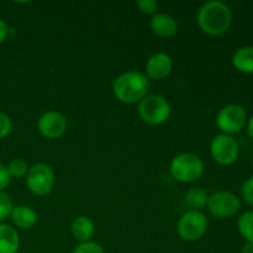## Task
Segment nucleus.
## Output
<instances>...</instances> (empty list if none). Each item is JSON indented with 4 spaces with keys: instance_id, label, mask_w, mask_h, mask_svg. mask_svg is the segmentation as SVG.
I'll return each mask as SVG.
<instances>
[{
    "instance_id": "1",
    "label": "nucleus",
    "mask_w": 253,
    "mask_h": 253,
    "mask_svg": "<svg viewBox=\"0 0 253 253\" xmlns=\"http://www.w3.org/2000/svg\"><path fill=\"white\" fill-rule=\"evenodd\" d=\"M197 21L198 26L204 34L210 36H220L231 26V10L222 1H208L200 6Z\"/></svg>"
},
{
    "instance_id": "2",
    "label": "nucleus",
    "mask_w": 253,
    "mask_h": 253,
    "mask_svg": "<svg viewBox=\"0 0 253 253\" xmlns=\"http://www.w3.org/2000/svg\"><path fill=\"white\" fill-rule=\"evenodd\" d=\"M148 88L150 79L138 71L125 72L113 82L114 95L124 104L140 103L147 95Z\"/></svg>"
},
{
    "instance_id": "3",
    "label": "nucleus",
    "mask_w": 253,
    "mask_h": 253,
    "mask_svg": "<svg viewBox=\"0 0 253 253\" xmlns=\"http://www.w3.org/2000/svg\"><path fill=\"white\" fill-rule=\"evenodd\" d=\"M204 173V162L199 156L190 152L175 156L170 162V174L180 183H194Z\"/></svg>"
},
{
    "instance_id": "4",
    "label": "nucleus",
    "mask_w": 253,
    "mask_h": 253,
    "mask_svg": "<svg viewBox=\"0 0 253 253\" xmlns=\"http://www.w3.org/2000/svg\"><path fill=\"white\" fill-rule=\"evenodd\" d=\"M138 115L150 125H162L169 119L170 105L167 99L158 94L146 95L138 103Z\"/></svg>"
},
{
    "instance_id": "5",
    "label": "nucleus",
    "mask_w": 253,
    "mask_h": 253,
    "mask_svg": "<svg viewBox=\"0 0 253 253\" xmlns=\"http://www.w3.org/2000/svg\"><path fill=\"white\" fill-rule=\"evenodd\" d=\"M246 109L239 104H229L220 109L216 115V126L221 133L225 135H235L246 127L247 124Z\"/></svg>"
},
{
    "instance_id": "6",
    "label": "nucleus",
    "mask_w": 253,
    "mask_h": 253,
    "mask_svg": "<svg viewBox=\"0 0 253 253\" xmlns=\"http://www.w3.org/2000/svg\"><path fill=\"white\" fill-rule=\"evenodd\" d=\"M209 221L199 210H189L180 216L177 224V232L184 241H198L207 232Z\"/></svg>"
},
{
    "instance_id": "7",
    "label": "nucleus",
    "mask_w": 253,
    "mask_h": 253,
    "mask_svg": "<svg viewBox=\"0 0 253 253\" xmlns=\"http://www.w3.org/2000/svg\"><path fill=\"white\" fill-rule=\"evenodd\" d=\"M26 185L35 195H48L54 187L53 169L46 163H36L27 172Z\"/></svg>"
},
{
    "instance_id": "8",
    "label": "nucleus",
    "mask_w": 253,
    "mask_h": 253,
    "mask_svg": "<svg viewBox=\"0 0 253 253\" xmlns=\"http://www.w3.org/2000/svg\"><path fill=\"white\" fill-rule=\"evenodd\" d=\"M207 207L210 214L216 219H229L239 212L241 202H240V198L234 193L220 190L209 195Z\"/></svg>"
},
{
    "instance_id": "9",
    "label": "nucleus",
    "mask_w": 253,
    "mask_h": 253,
    "mask_svg": "<svg viewBox=\"0 0 253 253\" xmlns=\"http://www.w3.org/2000/svg\"><path fill=\"white\" fill-rule=\"evenodd\" d=\"M210 155L212 160L221 166H230L235 163L240 155L239 142L232 136L219 133L210 143Z\"/></svg>"
},
{
    "instance_id": "10",
    "label": "nucleus",
    "mask_w": 253,
    "mask_h": 253,
    "mask_svg": "<svg viewBox=\"0 0 253 253\" xmlns=\"http://www.w3.org/2000/svg\"><path fill=\"white\" fill-rule=\"evenodd\" d=\"M67 119L59 111H47L40 116L37 128L40 133L46 138H58L64 135L67 130Z\"/></svg>"
},
{
    "instance_id": "11",
    "label": "nucleus",
    "mask_w": 253,
    "mask_h": 253,
    "mask_svg": "<svg viewBox=\"0 0 253 253\" xmlns=\"http://www.w3.org/2000/svg\"><path fill=\"white\" fill-rule=\"evenodd\" d=\"M173 69V61L169 54L157 52L147 59L145 66L146 77L153 81H162L170 74Z\"/></svg>"
},
{
    "instance_id": "12",
    "label": "nucleus",
    "mask_w": 253,
    "mask_h": 253,
    "mask_svg": "<svg viewBox=\"0 0 253 253\" xmlns=\"http://www.w3.org/2000/svg\"><path fill=\"white\" fill-rule=\"evenodd\" d=\"M150 27L155 35L160 37H172L178 31V24L173 16L168 14H155L150 21Z\"/></svg>"
},
{
    "instance_id": "13",
    "label": "nucleus",
    "mask_w": 253,
    "mask_h": 253,
    "mask_svg": "<svg viewBox=\"0 0 253 253\" xmlns=\"http://www.w3.org/2000/svg\"><path fill=\"white\" fill-rule=\"evenodd\" d=\"M71 232L77 241L83 244V242L90 241L91 237L94 236V232H95V226H94V222L91 221V219L81 215V216L76 217L72 222Z\"/></svg>"
},
{
    "instance_id": "14",
    "label": "nucleus",
    "mask_w": 253,
    "mask_h": 253,
    "mask_svg": "<svg viewBox=\"0 0 253 253\" xmlns=\"http://www.w3.org/2000/svg\"><path fill=\"white\" fill-rule=\"evenodd\" d=\"M10 217H11L15 226L22 230L31 229L37 222L36 211L32 208L27 207V205H17V207H14Z\"/></svg>"
},
{
    "instance_id": "15",
    "label": "nucleus",
    "mask_w": 253,
    "mask_h": 253,
    "mask_svg": "<svg viewBox=\"0 0 253 253\" xmlns=\"http://www.w3.org/2000/svg\"><path fill=\"white\" fill-rule=\"evenodd\" d=\"M20 247V236L14 227L0 224V253H16Z\"/></svg>"
},
{
    "instance_id": "16",
    "label": "nucleus",
    "mask_w": 253,
    "mask_h": 253,
    "mask_svg": "<svg viewBox=\"0 0 253 253\" xmlns=\"http://www.w3.org/2000/svg\"><path fill=\"white\" fill-rule=\"evenodd\" d=\"M232 64L239 72L253 74V46H244L232 56Z\"/></svg>"
},
{
    "instance_id": "17",
    "label": "nucleus",
    "mask_w": 253,
    "mask_h": 253,
    "mask_svg": "<svg viewBox=\"0 0 253 253\" xmlns=\"http://www.w3.org/2000/svg\"><path fill=\"white\" fill-rule=\"evenodd\" d=\"M209 200V194L207 190L202 189L199 187L190 188L187 193H185V203L193 208V210H198L200 208H204L208 204Z\"/></svg>"
},
{
    "instance_id": "18",
    "label": "nucleus",
    "mask_w": 253,
    "mask_h": 253,
    "mask_svg": "<svg viewBox=\"0 0 253 253\" xmlns=\"http://www.w3.org/2000/svg\"><path fill=\"white\" fill-rule=\"evenodd\" d=\"M237 230L246 242H253V211L249 210L240 215L237 220Z\"/></svg>"
},
{
    "instance_id": "19",
    "label": "nucleus",
    "mask_w": 253,
    "mask_h": 253,
    "mask_svg": "<svg viewBox=\"0 0 253 253\" xmlns=\"http://www.w3.org/2000/svg\"><path fill=\"white\" fill-rule=\"evenodd\" d=\"M6 167L11 178L26 177L27 172L30 169L27 162L25 160H22V158H14V160L10 161Z\"/></svg>"
},
{
    "instance_id": "20",
    "label": "nucleus",
    "mask_w": 253,
    "mask_h": 253,
    "mask_svg": "<svg viewBox=\"0 0 253 253\" xmlns=\"http://www.w3.org/2000/svg\"><path fill=\"white\" fill-rule=\"evenodd\" d=\"M12 209H14V203L10 195L5 192H0V224L10 217Z\"/></svg>"
},
{
    "instance_id": "21",
    "label": "nucleus",
    "mask_w": 253,
    "mask_h": 253,
    "mask_svg": "<svg viewBox=\"0 0 253 253\" xmlns=\"http://www.w3.org/2000/svg\"><path fill=\"white\" fill-rule=\"evenodd\" d=\"M241 198L246 204L253 207V175L247 178L241 185Z\"/></svg>"
},
{
    "instance_id": "22",
    "label": "nucleus",
    "mask_w": 253,
    "mask_h": 253,
    "mask_svg": "<svg viewBox=\"0 0 253 253\" xmlns=\"http://www.w3.org/2000/svg\"><path fill=\"white\" fill-rule=\"evenodd\" d=\"M72 253H105L103 247L96 242H83V244L78 245L76 249L72 251Z\"/></svg>"
},
{
    "instance_id": "23",
    "label": "nucleus",
    "mask_w": 253,
    "mask_h": 253,
    "mask_svg": "<svg viewBox=\"0 0 253 253\" xmlns=\"http://www.w3.org/2000/svg\"><path fill=\"white\" fill-rule=\"evenodd\" d=\"M136 6L142 14L155 15L158 9V2L156 0H138L136 1Z\"/></svg>"
},
{
    "instance_id": "24",
    "label": "nucleus",
    "mask_w": 253,
    "mask_h": 253,
    "mask_svg": "<svg viewBox=\"0 0 253 253\" xmlns=\"http://www.w3.org/2000/svg\"><path fill=\"white\" fill-rule=\"evenodd\" d=\"M12 123L9 116L4 113H0V138H5L11 133Z\"/></svg>"
},
{
    "instance_id": "25",
    "label": "nucleus",
    "mask_w": 253,
    "mask_h": 253,
    "mask_svg": "<svg viewBox=\"0 0 253 253\" xmlns=\"http://www.w3.org/2000/svg\"><path fill=\"white\" fill-rule=\"evenodd\" d=\"M10 180H11V177H10L7 167L0 163V192H4L5 188L10 184Z\"/></svg>"
},
{
    "instance_id": "26",
    "label": "nucleus",
    "mask_w": 253,
    "mask_h": 253,
    "mask_svg": "<svg viewBox=\"0 0 253 253\" xmlns=\"http://www.w3.org/2000/svg\"><path fill=\"white\" fill-rule=\"evenodd\" d=\"M7 36H9V26L4 20L0 19V44L6 40Z\"/></svg>"
},
{
    "instance_id": "27",
    "label": "nucleus",
    "mask_w": 253,
    "mask_h": 253,
    "mask_svg": "<svg viewBox=\"0 0 253 253\" xmlns=\"http://www.w3.org/2000/svg\"><path fill=\"white\" fill-rule=\"evenodd\" d=\"M246 130H247V135H249L253 140V115L249 119V120H247Z\"/></svg>"
},
{
    "instance_id": "28",
    "label": "nucleus",
    "mask_w": 253,
    "mask_h": 253,
    "mask_svg": "<svg viewBox=\"0 0 253 253\" xmlns=\"http://www.w3.org/2000/svg\"><path fill=\"white\" fill-rule=\"evenodd\" d=\"M241 253H253V242H246L242 246Z\"/></svg>"
},
{
    "instance_id": "29",
    "label": "nucleus",
    "mask_w": 253,
    "mask_h": 253,
    "mask_svg": "<svg viewBox=\"0 0 253 253\" xmlns=\"http://www.w3.org/2000/svg\"><path fill=\"white\" fill-rule=\"evenodd\" d=\"M252 166H253V156H252Z\"/></svg>"
}]
</instances>
